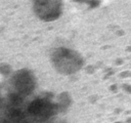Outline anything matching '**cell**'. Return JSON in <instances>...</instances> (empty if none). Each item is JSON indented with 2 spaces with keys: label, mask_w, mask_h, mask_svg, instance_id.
<instances>
[{
  "label": "cell",
  "mask_w": 131,
  "mask_h": 123,
  "mask_svg": "<svg viewBox=\"0 0 131 123\" xmlns=\"http://www.w3.org/2000/svg\"><path fill=\"white\" fill-rule=\"evenodd\" d=\"M114 113L116 114V115H119V114L123 113V109H121V108H116V109L114 110Z\"/></svg>",
  "instance_id": "cell-4"
},
{
  "label": "cell",
  "mask_w": 131,
  "mask_h": 123,
  "mask_svg": "<svg viewBox=\"0 0 131 123\" xmlns=\"http://www.w3.org/2000/svg\"><path fill=\"white\" fill-rule=\"evenodd\" d=\"M124 123H131V117H127Z\"/></svg>",
  "instance_id": "cell-5"
},
{
  "label": "cell",
  "mask_w": 131,
  "mask_h": 123,
  "mask_svg": "<svg viewBox=\"0 0 131 123\" xmlns=\"http://www.w3.org/2000/svg\"><path fill=\"white\" fill-rule=\"evenodd\" d=\"M114 123H123V122H120V121H117V122H114Z\"/></svg>",
  "instance_id": "cell-6"
},
{
  "label": "cell",
  "mask_w": 131,
  "mask_h": 123,
  "mask_svg": "<svg viewBox=\"0 0 131 123\" xmlns=\"http://www.w3.org/2000/svg\"><path fill=\"white\" fill-rule=\"evenodd\" d=\"M97 100H98V95L93 94V95H90L89 96V103L90 104H95Z\"/></svg>",
  "instance_id": "cell-3"
},
{
  "label": "cell",
  "mask_w": 131,
  "mask_h": 123,
  "mask_svg": "<svg viewBox=\"0 0 131 123\" xmlns=\"http://www.w3.org/2000/svg\"><path fill=\"white\" fill-rule=\"evenodd\" d=\"M109 89L112 93H118V91H119V86L117 84H112L110 87H109Z\"/></svg>",
  "instance_id": "cell-1"
},
{
  "label": "cell",
  "mask_w": 131,
  "mask_h": 123,
  "mask_svg": "<svg viewBox=\"0 0 131 123\" xmlns=\"http://www.w3.org/2000/svg\"><path fill=\"white\" fill-rule=\"evenodd\" d=\"M122 89H123L126 93L131 94V85L130 84H123L122 85Z\"/></svg>",
  "instance_id": "cell-2"
}]
</instances>
